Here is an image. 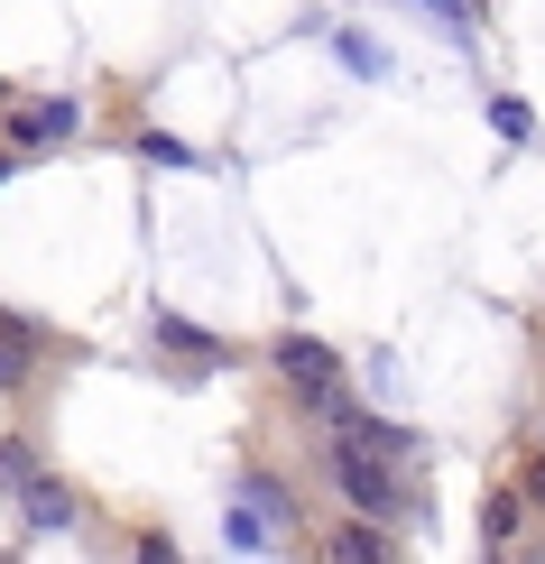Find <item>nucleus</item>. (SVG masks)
I'll use <instances>...</instances> for the list:
<instances>
[{"instance_id": "4", "label": "nucleus", "mask_w": 545, "mask_h": 564, "mask_svg": "<svg viewBox=\"0 0 545 564\" xmlns=\"http://www.w3.org/2000/svg\"><path fill=\"white\" fill-rule=\"evenodd\" d=\"M19 509H29V528H37V536L75 528V490H65V481H29V490H19Z\"/></svg>"}, {"instance_id": "2", "label": "nucleus", "mask_w": 545, "mask_h": 564, "mask_svg": "<svg viewBox=\"0 0 545 564\" xmlns=\"http://www.w3.org/2000/svg\"><path fill=\"white\" fill-rule=\"evenodd\" d=\"M269 361H277V380H287V389H305L324 416L342 408V361H334V351H324L315 334H277V351H269Z\"/></svg>"}, {"instance_id": "3", "label": "nucleus", "mask_w": 545, "mask_h": 564, "mask_svg": "<svg viewBox=\"0 0 545 564\" xmlns=\"http://www.w3.org/2000/svg\"><path fill=\"white\" fill-rule=\"evenodd\" d=\"M75 130H84V102H37V111H19V121H10L19 149H56V139H75Z\"/></svg>"}, {"instance_id": "12", "label": "nucleus", "mask_w": 545, "mask_h": 564, "mask_svg": "<svg viewBox=\"0 0 545 564\" xmlns=\"http://www.w3.org/2000/svg\"><path fill=\"white\" fill-rule=\"evenodd\" d=\"M0 176H10V158H0Z\"/></svg>"}, {"instance_id": "7", "label": "nucleus", "mask_w": 545, "mask_h": 564, "mask_svg": "<svg viewBox=\"0 0 545 564\" xmlns=\"http://www.w3.org/2000/svg\"><path fill=\"white\" fill-rule=\"evenodd\" d=\"M342 65H351V75H361V84H379V75H389V56H379L370 37H342Z\"/></svg>"}, {"instance_id": "8", "label": "nucleus", "mask_w": 545, "mask_h": 564, "mask_svg": "<svg viewBox=\"0 0 545 564\" xmlns=\"http://www.w3.org/2000/svg\"><path fill=\"white\" fill-rule=\"evenodd\" d=\"M481 536H490V546H509V536H517V490H500V500H490V519H481Z\"/></svg>"}, {"instance_id": "5", "label": "nucleus", "mask_w": 545, "mask_h": 564, "mask_svg": "<svg viewBox=\"0 0 545 564\" xmlns=\"http://www.w3.org/2000/svg\"><path fill=\"white\" fill-rule=\"evenodd\" d=\"M157 334H167L185 361H222V343H212V334H195V324H176V315H157Z\"/></svg>"}, {"instance_id": "10", "label": "nucleus", "mask_w": 545, "mask_h": 564, "mask_svg": "<svg viewBox=\"0 0 545 564\" xmlns=\"http://www.w3.org/2000/svg\"><path fill=\"white\" fill-rule=\"evenodd\" d=\"M19 370H29V351H19V334H10V324H0V389H10Z\"/></svg>"}, {"instance_id": "11", "label": "nucleus", "mask_w": 545, "mask_h": 564, "mask_svg": "<svg viewBox=\"0 0 545 564\" xmlns=\"http://www.w3.org/2000/svg\"><path fill=\"white\" fill-rule=\"evenodd\" d=\"M425 10H462V0H425Z\"/></svg>"}, {"instance_id": "6", "label": "nucleus", "mask_w": 545, "mask_h": 564, "mask_svg": "<svg viewBox=\"0 0 545 564\" xmlns=\"http://www.w3.org/2000/svg\"><path fill=\"white\" fill-rule=\"evenodd\" d=\"M490 130H500V139H536V111H527V102H509V93H500V102H490Z\"/></svg>"}, {"instance_id": "1", "label": "nucleus", "mask_w": 545, "mask_h": 564, "mask_svg": "<svg viewBox=\"0 0 545 564\" xmlns=\"http://www.w3.org/2000/svg\"><path fill=\"white\" fill-rule=\"evenodd\" d=\"M287 528H296V500L277 481H241V500H231V519H222V546L231 555H269V546H287Z\"/></svg>"}, {"instance_id": "9", "label": "nucleus", "mask_w": 545, "mask_h": 564, "mask_svg": "<svg viewBox=\"0 0 545 564\" xmlns=\"http://www.w3.org/2000/svg\"><path fill=\"white\" fill-rule=\"evenodd\" d=\"M334 555H351V564H361V555H389V536H379V528H342Z\"/></svg>"}]
</instances>
